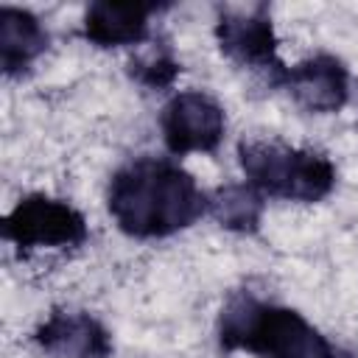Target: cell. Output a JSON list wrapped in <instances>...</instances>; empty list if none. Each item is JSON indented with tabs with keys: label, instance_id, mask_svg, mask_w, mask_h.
Listing matches in <instances>:
<instances>
[{
	"label": "cell",
	"instance_id": "cell-5",
	"mask_svg": "<svg viewBox=\"0 0 358 358\" xmlns=\"http://www.w3.org/2000/svg\"><path fill=\"white\" fill-rule=\"evenodd\" d=\"M215 39L221 53L238 67L268 76L271 84L285 81V64L277 56V34L266 6L221 8L215 22Z\"/></svg>",
	"mask_w": 358,
	"mask_h": 358
},
{
	"label": "cell",
	"instance_id": "cell-13",
	"mask_svg": "<svg viewBox=\"0 0 358 358\" xmlns=\"http://www.w3.org/2000/svg\"><path fill=\"white\" fill-rule=\"evenodd\" d=\"M336 358H352V355H350V352H341V350H338V352H336Z\"/></svg>",
	"mask_w": 358,
	"mask_h": 358
},
{
	"label": "cell",
	"instance_id": "cell-12",
	"mask_svg": "<svg viewBox=\"0 0 358 358\" xmlns=\"http://www.w3.org/2000/svg\"><path fill=\"white\" fill-rule=\"evenodd\" d=\"M179 62L168 48H148L129 59V76L148 90H168L179 78Z\"/></svg>",
	"mask_w": 358,
	"mask_h": 358
},
{
	"label": "cell",
	"instance_id": "cell-2",
	"mask_svg": "<svg viewBox=\"0 0 358 358\" xmlns=\"http://www.w3.org/2000/svg\"><path fill=\"white\" fill-rule=\"evenodd\" d=\"M218 344L260 358H336V347L296 310L235 291L218 316Z\"/></svg>",
	"mask_w": 358,
	"mask_h": 358
},
{
	"label": "cell",
	"instance_id": "cell-1",
	"mask_svg": "<svg viewBox=\"0 0 358 358\" xmlns=\"http://www.w3.org/2000/svg\"><path fill=\"white\" fill-rule=\"evenodd\" d=\"M106 207L120 232L168 238L193 227L210 210V196L173 159L137 157L112 173Z\"/></svg>",
	"mask_w": 358,
	"mask_h": 358
},
{
	"label": "cell",
	"instance_id": "cell-11",
	"mask_svg": "<svg viewBox=\"0 0 358 358\" xmlns=\"http://www.w3.org/2000/svg\"><path fill=\"white\" fill-rule=\"evenodd\" d=\"M266 210V196L249 182H227L210 196V215L229 232H257Z\"/></svg>",
	"mask_w": 358,
	"mask_h": 358
},
{
	"label": "cell",
	"instance_id": "cell-10",
	"mask_svg": "<svg viewBox=\"0 0 358 358\" xmlns=\"http://www.w3.org/2000/svg\"><path fill=\"white\" fill-rule=\"evenodd\" d=\"M50 45V34L36 14L3 6L0 8V67L6 76H22Z\"/></svg>",
	"mask_w": 358,
	"mask_h": 358
},
{
	"label": "cell",
	"instance_id": "cell-9",
	"mask_svg": "<svg viewBox=\"0 0 358 358\" xmlns=\"http://www.w3.org/2000/svg\"><path fill=\"white\" fill-rule=\"evenodd\" d=\"M157 6L145 3H112L101 0L92 3L84 14V36L98 48H123L140 45L148 39L151 31V11Z\"/></svg>",
	"mask_w": 358,
	"mask_h": 358
},
{
	"label": "cell",
	"instance_id": "cell-6",
	"mask_svg": "<svg viewBox=\"0 0 358 358\" xmlns=\"http://www.w3.org/2000/svg\"><path fill=\"white\" fill-rule=\"evenodd\" d=\"M159 129L165 148L176 157L193 151H215L227 131V115L213 95L201 90H185L162 106Z\"/></svg>",
	"mask_w": 358,
	"mask_h": 358
},
{
	"label": "cell",
	"instance_id": "cell-4",
	"mask_svg": "<svg viewBox=\"0 0 358 358\" xmlns=\"http://www.w3.org/2000/svg\"><path fill=\"white\" fill-rule=\"evenodd\" d=\"M3 238L22 252L73 249L87 241V221L73 204L45 193H31L3 218Z\"/></svg>",
	"mask_w": 358,
	"mask_h": 358
},
{
	"label": "cell",
	"instance_id": "cell-8",
	"mask_svg": "<svg viewBox=\"0 0 358 358\" xmlns=\"http://www.w3.org/2000/svg\"><path fill=\"white\" fill-rule=\"evenodd\" d=\"M36 347L50 358H109V330L90 313L53 310L36 330Z\"/></svg>",
	"mask_w": 358,
	"mask_h": 358
},
{
	"label": "cell",
	"instance_id": "cell-7",
	"mask_svg": "<svg viewBox=\"0 0 358 358\" xmlns=\"http://www.w3.org/2000/svg\"><path fill=\"white\" fill-rule=\"evenodd\" d=\"M291 98L313 115H333L350 98V73L341 59L330 53H316L291 70H285L282 81Z\"/></svg>",
	"mask_w": 358,
	"mask_h": 358
},
{
	"label": "cell",
	"instance_id": "cell-3",
	"mask_svg": "<svg viewBox=\"0 0 358 358\" xmlns=\"http://www.w3.org/2000/svg\"><path fill=\"white\" fill-rule=\"evenodd\" d=\"M238 162L246 182L263 196L313 204L336 187V165L322 151L294 148L277 140H243Z\"/></svg>",
	"mask_w": 358,
	"mask_h": 358
}]
</instances>
